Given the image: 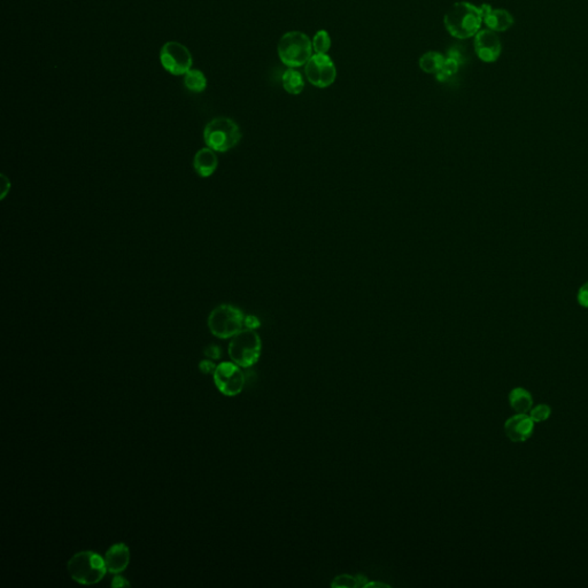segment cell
Masks as SVG:
<instances>
[{"instance_id": "obj_21", "label": "cell", "mask_w": 588, "mask_h": 588, "mask_svg": "<svg viewBox=\"0 0 588 588\" xmlns=\"http://www.w3.org/2000/svg\"><path fill=\"white\" fill-rule=\"evenodd\" d=\"M458 68H460V61L458 59L448 57L446 58L445 62L439 73H437V79L439 82H445L447 79H451L452 76L458 73Z\"/></svg>"}, {"instance_id": "obj_11", "label": "cell", "mask_w": 588, "mask_h": 588, "mask_svg": "<svg viewBox=\"0 0 588 588\" xmlns=\"http://www.w3.org/2000/svg\"><path fill=\"white\" fill-rule=\"evenodd\" d=\"M534 432V421L526 414H516L504 423V434L513 443H524Z\"/></svg>"}, {"instance_id": "obj_22", "label": "cell", "mask_w": 588, "mask_h": 588, "mask_svg": "<svg viewBox=\"0 0 588 588\" xmlns=\"http://www.w3.org/2000/svg\"><path fill=\"white\" fill-rule=\"evenodd\" d=\"M550 415H552V408L546 404H540L532 407L530 412H528V416L533 419L534 423H541V422L547 421Z\"/></svg>"}, {"instance_id": "obj_27", "label": "cell", "mask_w": 588, "mask_h": 588, "mask_svg": "<svg viewBox=\"0 0 588 588\" xmlns=\"http://www.w3.org/2000/svg\"><path fill=\"white\" fill-rule=\"evenodd\" d=\"M111 586L114 588L127 587V586H130V582H128V580L125 579V578H123V577L118 576L112 580Z\"/></svg>"}, {"instance_id": "obj_10", "label": "cell", "mask_w": 588, "mask_h": 588, "mask_svg": "<svg viewBox=\"0 0 588 588\" xmlns=\"http://www.w3.org/2000/svg\"><path fill=\"white\" fill-rule=\"evenodd\" d=\"M475 52L482 62L491 64L500 58L502 44L497 33L490 29H480L473 40Z\"/></svg>"}, {"instance_id": "obj_1", "label": "cell", "mask_w": 588, "mask_h": 588, "mask_svg": "<svg viewBox=\"0 0 588 588\" xmlns=\"http://www.w3.org/2000/svg\"><path fill=\"white\" fill-rule=\"evenodd\" d=\"M443 25L446 30L458 40L475 37L482 28V9L468 1L455 3L446 13Z\"/></svg>"}, {"instance_id": "obj_28", "label": "cell", "mask_w": 588, "mask_h": 588, "mask_svg": "<svg viewBox=\"0 0 588 588\" xmlns=\"http://www.w3.org/2000/svg\"><path fill=\"white\" fill-rule=\"evenodd\" d=\"M364 587H390V586L386 585V584H383V582H367Z\"/></svg>"}, {"instance_id": "obj_7", "label": "cell", "mask_w": 588, "mask_h": 588, "mask_svg": "<svg viewBox=\"0 0 588 588\" xmlns=\"http://www.w3.org/2000/svg\"><path fill=\"white\" fill-rule=\"evenodd\" d=\"M162 67L174 76H182L191 69L193 59L186 46L179 42H167L161 47Z\"/></svg>"}, {"instance_id": "obj_15", "label": "cell", "mask_w": 588, "mask_h": 588, "mask_svg": "<svg viewBox=\"0 0 588 588\" xmlns=\"http://www.w3.org/2000/svg\"><path fill=\"white\" fill-rule=\"evenodd\" d=\"M509 405L517 414H528L533 407V397L528 390L523 388H513L510 391Z\"/></svg>"}, {"instance_id": "obj_4", "label": "cell", "mask_w": 588, "mask_h": 588, "mask_svg": "<svg viewBox=\"0 0 588 588\" xmlns=\"http://www.w3.org/2000/svg\"><path fill=\"white\" fill-rule=\"evenodd\" d=\"M312 40L301 31H290L283 35L277 46L279 59L290 68L305 66L312 58Z\"/></svg>"}, {"instance_id": "obj_23", "label": "cell", "mask_w": 588, "mask_h": 588, "mask_svg": "<svg viewBox=\"0 0 588 588\" xmlns=\"http://www.w3.org/2000/svg\"><path fill=\"white\" fill-rule=\"evenodd\" d=\"M577 301H578L580 306L584 307V308H588V282L582 284L579 290H578Z\"/></svg>"}, {"instance_id": "obj_19", "label": "cell", "mask_w": 588, "mask_h": 588, "mask_svg": "<svg viewBox=\"0 0 588 588\" xmlns=\"http://www.w3.org/2000/svg\"><path fill=\"white\" fill-rule=\"evenodd\" d=\"M367 577L358 575V576H351V575H339L331 582L334 588H358L364 587L367 584Z\"/></svg>"}, {"instance_id": "obj_9", "label": "cell", "mask_w": 588, "mask_h": 588, "mask_svg": "<svg viewBox=\"0 0 588 588\" xmlns=\"http://www.w3.org/2000/svg\"><path fill=\"white\" fill-rule=\"evenodd\" d=\"M305 74L310 84L316 88L324 89L334 84L337 69L329 55L316 53L305 64Z\"/></svg>"}, {"instance_id": "obj_6", "label": "cell", "mask_w": 588, "mask_h": 588, "mask_svg": "<svg viewBox=\"0 0 588 588\" xmlns=\"http://www.w3.org/2000/svg\"><path fill=\"white\" fill-rule=\"evenodd\" d=\"M244 312L232 305H220L210 312L207 325L210 334L220 339H229L243 330Z\"/></svg>"}, {"instance_id": "obj_8", "label": "cell", "mask_w": 588, "mask_h": 588, "mask_svg": "<svg viewBox=\"0 0 588 588\" xmlns=\"http://www.w3.org/2000/svg\"><path fill=\"white\" fill-rule=\"evenodd\" d=\"M234 362H222L213 373L216 388L225 397H236L245 388V375Z\"/></svg>"}, {"instance_id": "obj_3", "label": "cell", "mask_w": 588, "mask_h": 588, "mask_svg": "<svg viewBox=\"0 0 588 588\" xmlns=\"http://www.w3.org/2000/svg\"><path fill=\"white\" fill-rule=\"evenodd\" d=\"M242 137L239 125L232 118L225 116L213 118L203 129V140L207 147L221 153L236 147Z\"/></svg>"}, {"instance_id": "obj_25", "label": "cell", "mask_w": 588, "mask_h": 588, "mask_svg": "<svg viewBox=\"0 0 588 588\" xmlns=\"http://www.w3.org/2000/svg\"><path fill=\"white\" fill-rule=\"evenodd\" d=\"M244 325L246 329H251V330H256L260 327V320L256 316L247 315L244 320Z\"/></svg>"}, {"instance_id": "obj_2", "label": "cell", "mask_w": 588, "mask_h": 588, "mask_svg": "<svg viewBox=\"0 0 588 588\" xmlns=\"http://www.w3.org/2000/svg\"><path fill=\"white\" fill-rule=\"evenodd\" d=\"M70 578L81 585H96L106 576L105 558L91 550L76 553L67 563Z\"/></svg>"}, {"instance_id": "obj_17", "label": "cell", "mask_w": 588, "mask_h": 588, "mask_svg": "<svg viewBox=\"0 0 588 588\" xmlns=\"http://www.w3.org/2000/svg\"><path fill=\"white\" fill-rule=\"evenodd\" d=\"M446 58L439 52H426L419 58V64L424 73L437 74L443 66Z\"/></svg>"}, {"instance_id": "obj_16", "label": "cell", "mask_w": 588, "mask_h": 588, "mask_svg": "<svg viewBox=\"0 0 588 588\" xmlns=\"http://www.w3.org/2000/svg\"><path fill=\"white\" fill-rule=\"evenodd\" d=\"M283 88L288 94H300L305 88V81H303V75H301L298 70L294 68H290L286 70L285 73L283 74L282 77Z\"/></svg>"}, {"instance_id": "obj_20", "label": "cell", "mask_w": 588, "mask_h": 588, "mask_svg": "<svg viewBox=\"0 0 588 588\" xmlns=\"http://www.w3.org/2000/svg\"><path fill=\"white\" fill-rule=\"evenodd\" d=\"M312 50L317 55H327L331 46V38L328 31L320 30L312 38Z\"/></svg>"}, {"instance_id": "obj_13", "label": "cell", "mask_w": 588, "mask_h": 588, "mask_svg": "<svg viewBox=\"0 0 588 588\" xmlns=\"http://www.w3.org/2000/svg\"><path fill=\"white\" fill-rule=\"evenodd\" d=\"M103 558L107 571L113 575H120L130 563V549L125 543H115L108 548Z\"/></svg>"}, {"instance_id": "obj_12", "label": "cell", "mask_w": 588, "mask_h": 588, "mask_svg": "<svg viewBox=\"0 0 588 588\" xmlns=\"http://www.w3.org/2000/svg\"><path fill=\"white\" fill-rule=\"evenodd\" d=\"M480 9L482 13V23H485L487 29L494 33L509 30L515 23V18L507 9H493L488 4H482Z\"/></svg>"}, {"instance_id": "obj_5", "label": "cell", "mask_w": 588, "mask_h": 588, "mask_svg": "<svg viewBox=\"0 0 588 588\" xmlns=\"http://www.w3.org/2000/svg\"><path fill=\"white\" fill-rule=\"evenodd\" d=\"M262 341L255 330L243 329L231 338L227 353L231 361L242 368L254 366L260 358Z\"/></svg>"}, {"instance_id": "obj_18", "label": "cell", "mask_w": 588, "mask_h": 588, "mask_svg": "<svg viewBox=\"0 0 588 588\" xmlns=\"http://www.w3.org/2000/svg\"><path fill=\"white\" fill-rule=\"evenodd\" d=\"M184 85L190 91L200 94L207 88V79L205 74L199 69H190L184 75Z\"/></svg>"}, {"instance_id": "obj_24", "label": "cell", "mask_w": 588, "mask_h": 588, "mask_svg": "<svg viewBox=\"0 0 588 588\" xmlns=\"http://www.w3.org/2000/svg\"><path fill=\"white\" fill-rule=\"evenodd\" d=\"M203 354L206 355L208 358H214V360H217V358H220V356H221L222 352L219 346L210 345L207 346L206 349H205Z\"/></svg>"}, {"instance_id": "obj_26", "label": "cell", "mask_w": 588, "mask_h": 588, "mask_svg": "<svg viewBox=\"0 0 588 588\" xmlns=\"http://www.w3.org/2000/svg\"><path fill=\"white\" fill-rule=\"evenodd\" d=\"M216 367H217V366H215V363L210 361V360H203V361H201L200 363H199V370H200L201 373H205V375L214 373Z\"/></svg>"}, {"instance_id": "obj_14", "label": "cell", "mask_w": 588, "mask_h": 588, "mask_svg": "<svg viewBox=\"0 0 588 588\" xmlns=\"http://www.w3.org/2000/svg\"><path fill=\"white\" fill-rule=\"evenodd\" d=\"M193 167L199 176H212L219 167V158L216 152L210 147L199 149L194 155Z\"/></svg>"}]
</instances>
